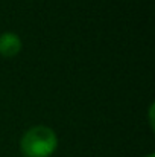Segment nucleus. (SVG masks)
<instances>
[{"label":"nucleus","instance_id":"2","mask_svg":"<svg viewBox=\"0 0 155 157\" xmlns=\"http://www.w3.org/2000/svg\"><path fill=\"white\" fill-rule=\"evenodd\" d=\"M21 51V40L14 32H3L0 34V55L3 56H15Z\"/></svg>","mask_w":155,"mask_h":157},{"label":"nucleus","instance_id":"1","mask_svg":"<svg viewBox=\"0 0 155 157\" xmlns=\"http://www.w3.org/2000/svg\"><path fill=\"white\" fill-rule=\"evenodd\" d=\"M56 147L58 137L55 131L46 125L29 128L20 140V150L26 157H50Z\"/></svg>","mask_w":155,"mask_h":157},{"label":"nucleus","instance_id":"4","mask_svg":"<svg viewBox=\"0 0 155 157\" xmlns=\"http://www.w3.org/2000/svg\"><path fill=\"white\" fill-rule=\"evenodd\" d=\"M146 157H155V156H154V154H148Z\"/></svg>","mask_w":155,"mask_h":157},{"label":"nucleus","instance_id":"3","mask_svg":"<svg viewBox=\"0 0 155 157\" xmlns=\"http://www.w3.org/2000/svg\"><path fill=\"white\" fill-rule=\"evenodd\" d=\"M149 124H151V127L154 128V104L149 107Z\"/></svg>","mask_w":155,"mask_h":157}]
</instances>
